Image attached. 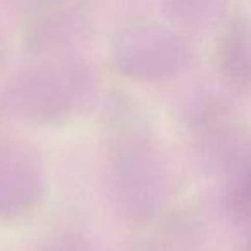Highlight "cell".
I'll use <instances>...</instances> for the list:
<instances>
[{"instance_id": "6da1fadb", "label": "cell", "mask_w": 251, "mask_h": 251, "mask_svg": "<svg viewBox=\"0 0 251 251\" xmlns=\"http://www.w3.org/2000/svg\"><path fill=\"white\" fill-rule=\"evenodd\" d=\"M105 127V179L117 212L134 224L164 213L174 172L143 114L129 100H114Z\"/></svg>"}, {"instance_id": "7a4b0ae2", "label": "cell", "mask_w": 251, "mask_h": 251, "mask_svg": "<svg viewBox=\"0 0 251 251\" xmlns=\"http://www.w3.org/2000/svg\"><path fill=\"white\" fill-rule=\"evenodd\" d=\"M191 62V49L182 36L162 26H127L112 42V64L138 83L174 79Z\"/></svg>"}, {"instance_id": "3957f363", "label": "cell", "mask_w": 251, "mask_h": 251, "mask_svg": "<svg viewBox=\"0 0 251 251\" xmlns=\"http://www.w3.org/2000/svg\"><path fill=\"white\" fill-rule=\"evenodd\" d=\"M220 77L230 91L251 95V25L244 18L227 23L217 49Z\"/></svg>"}, {"instance_id": "277c9868", "label": "cell", "mask_w": 251, "mask_h": 251, "mask_svg": "<svg viewBox=\"0 0 251 251\" xmlns=\"http://www.w3.org/2000/svg\"><path fill=\"white\" fill-rule=\"evenodd\" d=\"M227 215L239 226H251V140L236 150L215 172Z\"/></svg>"}, {"instance_id": "5b68a950", "label": "cell", "mask_w": 251, "mask_h": 251, "mask_svg": "<svg viewBox=\"0 0 251 251\" xmlns=\"http://www.w3.org/2000/svg\"><path fill=\"white\" fill-rule=\"evenodd\" d=\"M141 241L136 251H201L203 232L193 217L177 213L162 219Z\"/></svg>"}, {"instance_id": "8992f818", "label": "cell", "mask_w": 251, "mask_h": 251, "mask_svg": "<svg viewBox=\"0 0 251 251\" xmlns=\"http://www.w3.org/2000/svg\"><path fill=\"white\" fill-rule=\"evenodd\" d=\"M59 251H97V250H93V248L90 246V244L86 243V241H83V239H71V241H67L66 244H64L62 248H60Z\"/></svg>"}, {"instance_id": "52a82bcc", "label": "cell", "mask_w": 251, "mask_h": 251, "mask_svg": "<svg viewBox=\"0 0 251 251\" xmlns=\"http://www.w3.org/2000/svg\"><path fill=\"white\" fill-rule=\"evenodd\" d=\"M248 251H251V236H250V241H248Z\"/></svg>"}]
</instances>
